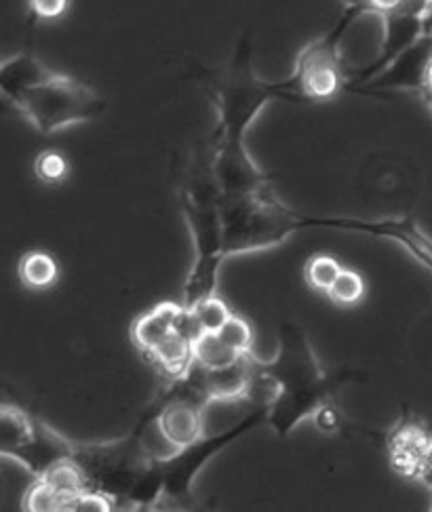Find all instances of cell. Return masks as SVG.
Returning a JSON list of instances; mask_svg holds the SVG:
<instances>
[{"mask_svg": "<svg viewBox=\"0 0 432 512\" xmlns=\"http://www.w3.org/2000/svg\"><path fill=\"white\" fill-rule=\"evenodd\" d=\"M190 312L194 314V321L199 325V331H220L226 321L232 317V310L228 308V304L220 298L218 293L211 295V298H205L203 302L194 304L190 308Z\"/></svg>", "mask_w": 432, "mask_h": 512, "instance_id": "ac0fdd59", "label": "cell"}, {"mask_svg": "<svg viewBox=\"0 0 432 512\" xmlns=\"http://www.w3.org/2000/svg\"><path fill=\"white\" fill-rule=\"evenodd\" d=\"M22 510H26V512H60L62 498L57 496V491L43 477H36L22 500Z\"/></svg>", "mask_w": 432, "mask_h": 512, "instance_id": "44dd1931", "label": "cell"}, {"mask_svg": "<svg viewBox=\"0 0 432 512\" xmlns=\"http://www.w3.org/2000/svg\"><path fill=\"white\" fill-rule=\"evenodd\" d=\"M116 508V502L102 494V491L95 489H85L83 494H78L70 504L68 510L70 512H112Z\"/></svg>", "mask_w": 432, "mask_h": 512, "instance_id": "cb8c5ba5", "label": "cell"}, {"mask_svg": "<svg viewBox=\"0 0 432 512\" xmlns=\"http://www.w3.org/2000/svg\"><path fill=\"white\" fill-rule=\"evenodd\" d=\"M222 194L213 175V152H201L180 186V207L194 241V262L184 287V306L192 308L205 298L218 293L220 268L226 260L224 253V224H222Z\"/></svg>", "mask_w": 432, "mask_h": 512, "instance_id": "3957f363", "label": "cell"}, {"mask_svg": "<svg viewBox=\"0 0 432 512\" xmlns=\"http://www.w3.org/2000/svg\"><path fill=\"white\" fill-rule=\"evenodd\" d=\"M430 445L432 437L418 420H401L386 435V456L390 468L405 479H420Z\"/></svg>", "mask_w": 432, "mask_h": 512, "instance_id": "9c48e42d", "label": "cell"}, {"mask_svg": "<svg viewBox=\"0 0 432 512\" xmlns=\"http://www.w3.org/2000/svg\"><path fill=\"white\" fill-rule=\"evenodd\" d=\"M220 207L226 258L277 247L302 230V215L283 205L272 186L237 199H222Z\"/></svg>", "mask_w": 432, "mask_h": 512, "instance_id": "277c9868", "label": "cell"}, {"mask_svg": "<svg viewBox=\"0 0 432 512\" xmlns=\"http://www.w3.org/2000/svg\"><path fill=\"white\" fill-rule=\"evenodd\" d=\"M411 3H414V0H342L344 13H350L355 19L361 17L363 13H373L384 19L386 15L397 13L409 7Z\"/></svg>", "mask_w": 432, "mask_h": 512, "instance_id": "603a6c76", "label": "cell"}, {"mask_svg": "<svg viewBox=\"0 0 432 512\" xmlns=\"http://www.w3.org/2000/svg\"><path fill=\"white\" fill-rule=\"evenodd\" d=\"M428 3H430V9H432V0H428Z\"/></svg>", "mask_w": 432, "mask_h": 512, "instance_id": "83f0119b", "label": "cell"}, {"mask_svg": "<svg viewBox=\"0 0 432 512\" xmlns=\"http://www.w3.org/2000/svg\"><path fill=\"white\" fill-rule=\"evenodd\" d=\"M312 422L321 432H338L342 428L340 409L336 407V403H327L325 407H321L317 413H314Z\"/></svg>", "mask_w": 432, "mask_h": 512, "instance_id": "484cf974", "label": "cell"}, {"mask_svg": "<svg viewBox=\"0 0 432 512\" xmlns=\"http://www.w3.org/2000/svg\"><path fill=\"white\" fill-rule=\"evenodd\" d=\"M268 409L255 407L245 420L237 426L224 430L222 435L203 437L188 447L175 449V454L167 458H156V468L163 477V500L159 508H186L192 500V485L201 468L215 456L226 449L230 443L243 437L251 428L266 424Z\"/></svg>", "mask_w": 432, "mask_h": 512, "instance_id": "52a82bcc", "label": "cell"}, {"mask_svg": "<svg viewBox=\"0 0 432 512\" xmlns=\"http://www.w3.org/2000/svg\"><path fill=\"white\" fill-rule=\"evenodd\" d=\"M424 468H430V470H432V445H430L428 454H426V462H424Z\"/></svg>", "mask_w": 432, "mask_h": 512, "instance_id": "4316f807", "label": "cell"}, {"mask_svg": "<svg viewBox=\"0 0 432 512\" xmlns=\"http://www.w3.org/2000/svg\"><path fill=\"white\" fill-rule=\"evenodd\" d=\"M51 74V70L28 53H17L5 59L0 66V93H3L9 102L22 95L24 91L32 89Z\"/></svg>", "mask_w": 432, "mask_h": 512, "instance_id": "4fadbf2b", "label": "cell"}, {"mask_svg": "<svg viewBox=\"0 0 432 512\" xmlns=\"http://www.w3.org/2000/svg\"><path fill=\"white\" fill-rule=\"evenodd\" d=\"M327 295L331 302H336L340 306H355L365 298V281L357 270L342 268L340 277L331 285Z\"/></svg>", "mask_w": 432, "mask_h": 512, "instance_id": "d6986e66", "label": "cell"}, {"mask_svg": "<svg viewBox=\"0 0 432 512\" xmlns=\"http://www.w3.org/2000/svg\"><path fill=\"white\" fill-rule=\"evenodd\" d=\"M222 340L239 354H249L253 346V329L247 319L239 317V314L232 312V317L226 321V325L218 331Z\"/></svg>", "mask_w": 432, "mask_h": 512, "instance_id": "7402d4cb", "label": "cell"}, {"mask_svg": "<svg viewBox=\"0 0 432 512\" xmlns=\"http://www.w3.org/2000/svg\"><path fill=\"white\" fill-rule=\"evenodd\" d=\"M203 78L218 108V129L213 135V175L222 199L260 192L270 186L266 175L247 152L245 137L255 118L272 100L302 102L291 78L266 83L253 70V47L249 36H241L230 64L222 70H205Z\"/></svg>", "mask_w": 432, "mask_h": 512, "instance_id": "6da1fadb", "label": "cell"}, {"mask_svg": "<svg viewBox=\"0 0 432 512\" xmlns=\"http://www.w3.org/2000/svg\"><path fill=\"white\" fill-rule=\"evenodd\" d=\"M0 454L22 462L36 479L43 477L51 466L70 460L74 456V445L47 422L30 416L24 409L3 405L0 409Z\"/></svg>", "mask_w": 432, "mask_h": 512, "instance_id": "8992f818", "label": "cell"}, {"mask_svg": "<svg viewBox=\"0 0 432 512\" xmlns=\"http://www.w3.org/2000/svg\"><path fill=\"white\" fill-rule=\"evenodd\" d=\"M194 363L201 365L203 369H218L226 367L234 361H239L243 354L232 350L218 331H205L194 340Z\"/></svg>", "mask_w": 432, "mask_h": 512, "instance_id": "2e32d148", "label": "cell"}, {"mask_svg": "<svg viewBox=\"0 0 432 512\" xmlns=\"http://www.w3.org/2000/svg\"><path fill=\"white\" fill-rule=\"evenodd\" d=\"M184 312V304L163 302L152 310L144 312L140 319H135L131 325V342L140 350L144 357L156 346L163 344L171 333L178 327V321Z\"/></svg>", "mask_w": 432, "mask_h": 512, "instance_id": "8fae6325", "label": "cell"}, {"mask_svg": "<svg viewBox=\"0 0 432 512\" xmlns=\"http://www.w3.org/2000/svg\"><path fill=\"white\" fill-rule=\"evenodd\" d=\"M34 173L43 184L55 186L62 184L68 177L70 163L60 150H43L34 161Z\"/></svg>", "mask_w": 432, "mask_h": 512, "instance_id": "ffe728a7", "label": "cell"}, {"mask_svg": "<svg viewBox=\"0 0 432 512\" xmlns=\"http://www.w3.org/2000/svg\"><path fill=\"white\" fill-rule=\"evenodd\" d=\"M17 274L19 281L28 289L41 291L55 285L57 277H60V266H57L55 258L47 251H28L19 260Z\"/></svg>", "mask_w": 432, "mask_h": 512, "instance_id": "5bb4252c", "label": "cell"}, {"mask_svg": "<svg viewBox=\"0 0 432 512\" xmlns=\"http://www.w3.org/2000/svg\"><path fill=\"white\" fill-rule=\"evenodd\" d=\"M251 357L253 352L243 354L239 361L218 369H203L201 365L192 367V378L199 384L207 403L211 401H245L247 388L251 382Z\"/></svg>", "mask_w": 432, "mask_h": 512, "instance_id": "30bf717a", "label": "cell"}, {"mask_svg": "<svg viewBox=\"0 0 432 512\" xmlns=\"http://www.w3.org/2000/svg\"><path fill=\"white\" fill-rule=\"evenodd\" d=\"M342 264L327 253H314L304 266V279L314 291L327 293L342 272Z\"/></svg>", "mask_w": 432, "mask_h": 512, "instance_id": "e0dca14e", "label": "cell"}, {"mask_svg": "<svg viewBox=\"0 0 432 512\" xmlns=\"http://www.w3.org/2000/svg\"><path fill=\"white\" fill-rule=\"evenodd\" d=\"M194 340L173 331L171 336L146 354V361L159 369V373L167 378V382H178L186 378L194 367Z\"/></svg>", "mask_w": 432, "mask_h": 512, "instance_id": "7c38bea8", "label": "cell"}, {"mask_svg": "<svg viewBox=\"0 0 432 512\" xmlns=\"http://www.w3.org/2000/svg\"><path fill=\"white\" fill-rule=\"evenodd\" d=\"M352 22H355V17L342 11L336 26L300 51L296 68H293V74L289 78L298 95L302 97V102H331L333 97H338L344 89H348V78L342 68L338 45L342 34Z\"/></svg>", "mask_w": 432, "mask_h": 512, "instance_id": "ba28073f", "label": "cell"}, {"mask_svg": "<svg viewBox=\"0 0 432 512\" xmlns=\"http://www.w3.org/2000/svg\"><path fill=\"white\" fill-rule=\"evenodd\" d=\"M41 133H57L72 125L91 123L106 110V100L72 76L51 72L45 81L11 102Z\"/></svg>", "mask_w": 432, "mask_h": 512, "instance_id": "5b68a950", "label": "cell"}, {"mask_svg": "<svg viewBox=\"0 0 432 512\" xmlns=\"http://www.w3.org/2000/svg\"><path fill=\"white\" fill-rule=\"evenodd\" d=\"M70 0H28L32 19H60L68 11Z\"/></svg>", "mask_w": 432, "mask_h": 512, "instance_id": "d4e9b609", "label": "cell"}, {"mask_svg": "<svg viewBox=\"0 0 432 512\" xmlns=\"http://www.w3.org/2000/svg\"><path fill=\"white\" fill-rule=\"evenodd\" d=\"M43 479L57 491V496L62 498V510H68V504L78 494H83L85 489H89L83 468L78 466L72 458L51 466L43 475Z\"/></svg>", "mask_w": 432, "mask_h": 512, "instance_id": "9a60e30c", "label": "cell"}, {"mask_svg": "<svg viewBox=\"0 0 432 512\" xmlns=\"http://www.w3.org/2000/svg\"><path fill=\"white\" fill-rule=\"evenodd\" d=\"M264 371L277 382L279 395L268 407V420L281 439L289 437L304 420L327 403L344 382L355 380L352 371L327 373L314 354L306 331L296 323H283L279 329V352L272 361H262Z\"/></svg>", "mask_w": 432, "mask_h": 512, "instance_id": "7a4b0ae2", "label": "cell"}]
</instances>
